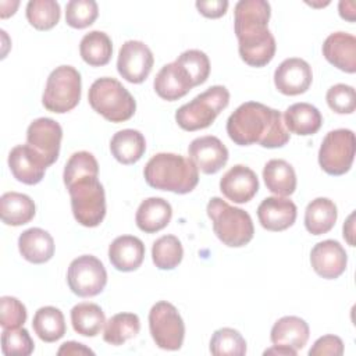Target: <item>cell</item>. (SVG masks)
Masks as SVG:
<instances>
[{
    "mask_svg": "<svg viewBox=\"0 0 356 356\" xmlns=\"http://www.w3.org/2000/svg\"><path fill=\"white\" fill-rule=\"evenodd\" d=\"M175 63L186 71L193 88L204 83L210 75V60L202 50H186L181 56H178Z\"/></svg>",
    "mask_w": 356,
    "mask_h": 356,
    "instance_id": "cell-38",
    "label": "cell"
},
{
    "mask_svg": "<svg viewBox=\"0 0 356 356\" xmlns=\"http://www.w3.org/2000/svg\"><path fill=\"white\" fill-rule=\"evenodd\" d=\"M323 56L338 70L353 74L356 71V38L346 32H334L323 43Z\"/></svg>",
    "mask_w": 356,
    "mask_h": 356,
    "instance_id": "cell-20",
    "label": "cell"
},
{
    "mask_svg": "<svg viewBox=\"0 0 356 356\" xmlns=\"http://www.w3.org/2000/svg\"><path fill=\"white\" fill-rule=\"evenodd\" d=\"M18 249L21 256L33 264H43L54 254L53 236L38 227L25 229L18 238Z\"/></svg>",
    "mask_w": 356,
    "mask_h": 356,
    "instance_id": "cell-23",
    "label": "cell"
},
{
    "mask_svg": "<svg viewBox=\"0 0 356 356\" xmlns=\"http://www.w3.org/2000/svg\"><path fill=\"white\" fill-rule=\"evenodd\" d=\"M67 282L71 292L81 298L96 296L107 284V271L97 257L83 254L70 263Z\"/></svg>",
    "mask_w": 356,
    "mask_h": 356,
    "instance_id": "cell-11",
    "label": "cell"
},
{
    "mask_svg": "<svg viewBox=\"0 0 356 356\" xmlns=\"http://www.w3.org/2000/svg\"><path fill=\"white\" fill-rule=\"evenodd\" d=\"M241 58L250 67L267 65L275 54V39L267 24H248L235 26Z\"/></svg>",
    "mask_w": 356,
    "mask_h": 356,
    "instance_id": "cell-10",
    "label": "cell"
},
{
    "mask_svg": "<svg viewBox=\"0 0 356 356\" xmlns=\"http://www.w3.org/2000/svg\"><path fill=\"white\" fill-rule=\"evenodd\" d=\"M197 11L207 18H220L227 13L228 1L227 0H200L196 1Z\"/></svg>",
    "mask_w": 356,
    "mask_h": 356,
    "instance_id": "cell-45",
    "label": "cell"
},
{
    "mask_svg": "<svg viewBox=\"0 0 356 356\" xmlns=\"http://www.w3.org/2000/svg\"><path fill=\"white\" fill-rule=\"evenodd\" d=\"M220 191L234 203H248L259 191L257 175L249 167L236 164L220 179Z\"/></svg>",
    "mask_w": 356,
    "mask_h": 356,
    "instance_id": "cell-18",
    "label": "cell"
},
{
    "mask_svg": "<svg viewBox=\"0 0 356 356\" xmlns=\"http://www.w3.org/2000/svg\"><path fill=\"white\" fill-rule=\"evenodd\" d=\"M210 353L214 356H242L246 353V341L234 328H220L211 335Z\"/></svg>",
    "mask_w": 356,
    "mask_h": 356,
    "instance_id": "cell-37",
    "label": "cell"
},
{
    "mask_svg": "<svg viewBox=\"0 0 356 356\" xmlns=\"http://www.w3.org/2000/svg\"><path fill=\"white\" fill-rule=\"evenodd\" d=\"M88 100L96 113L111 122H124L129 120L136 110L134 96L120 81L110 76L99 78L90 85Z\"/></svg>",
    "mask_w": 356,
    "mask_h": 356,
    "instance_id": "cell-4",
    "label": "cell"
},
{
    "mask_svg": "<svg viewBox=\"0 0 356 356\" xmlns=\"http://www.w3.org/2000/svg\"><path fill=\"white\" fill-rule=\"evenodd\" d=\"M310 263L316 274L325 280H335L345 273L348 254L338 241L325 239L312 249Z\"/></svg>",
    "mask_w": 356,
    "mask_h": 356,
    "instance_id": "cell-17",
    "label": "cell"
},
{
    "mask_svg": "<svg viewBox=\"0 0 356 356\" xmlns=\"http://www.w3.org/2000/svg\"><path fill=\"white\" fill-rule=\"evenodd\" d=\"M146 150L145 136L136 129H122L113 135L110 152L121 164H134L140 160Z\"/></svg>",
    "mask_w": 356,
    "mask_h": 356,
    "instance_id": "cell-27",
    "label": "cell"
},
{
    "mask_svg": "<svg viewBox=\"0 0 356 356\" xmlns=\"http://www.w3.org/2000/svg\"><path fill=\"white\" fill-rule=\"evenodd\" d=\"M342 353H343L342 339L339 337L331 335V334L320 337L309 350L310 356H324V355L341 356Z\"/></svg>",
    "mask_w": 356,
    "mask_h": 356,
    "instance_id": "cell-44",
    "label": "cell"
},
{
    "mask_svg": "<svg viewBox=\"0 0 356 356\" xmlns=\"http://www.w3.org/2000/svg\"><path fill=\"white\" fill-rule=\"evenodd\" d=\"M71 324L79 335L96 337L106 324V316L99 305L82 302L71 309Z\"/></svg>",
    "mask_w": 356,
    "mask_h": 356,
    "instance_id": "cell-31",
    "label": "cell"
},
{
    "mask_svg": "<svg viewBox=\"0 0 356 356\" xmlns=\"http://www.w3.org/2000/svg\"><path fill=\"white\" fill-rule=\"evenodd\" d=\"M35 343L25 328H8L1 332V352L6 356H29Z\"/></svg>",
    "mask_w": 356,
    "mask_h": 356,
    "instance_id": "cell-41",
    "label": "cell"
},
{
    "mask_svg": "<svg viewBox=\"0 0 356 356\" xmlns=\"http://www.w3.org/2000/svg\"><path fill=\"white\" fill-rule=\"evenodd\" d=\"M60 15V4L54 0H31L26 4V19L39 31H49L56 26Z\"/></svg>",
    "mask_w": 356,
    "mask_h": 356,
    "instance_id": "cell-36",
    "label": "cell"
},
{
    "mask_svg": "<svg viewBox=\"0 0 356 356\" xmlns=\"http://www.w3.org/2000/svg\"><path fill=\"white\" fill-rule=\"evenodd\" d=\"M75 220L83 227H97L106 216L104 188L97 177L86 175L67 186Z\"/></svg>",
    "mask_w": 356,
    "mask_h": 356,
    "instance_id": "cell-6",
    "label": "cell"
},
{
    "mask_svg": "<svg viewBox=\"0 0 356 356\" xmlns=\"http://www.w3.org/2000/svg\"><path fill=\"white\" fill-rule=\"evenodd\" d=\"M338 10H339L341 18H343L349 22H353L356 19V6L353 1H346V0L339 1Z\"/></svg>",
    "mask_w": 356,
    "mask_h": 356,
    "instance_id": "cell-47",
    "label": "cell"
},
{
    "mask_svg": "<svg viewBox=\"0 0 356 356\" xmlns=\"http://www.w3.org/2000/svg\"><path fill=\"white\" fill-rule=\"evenodd\" d=\"M97 15L99 7L95 0H71L65 6V22L75 29L92 25Z\"/></svg>",
    "mask_w": 356,
    "mask_h": 356,
    "instance_id": "cell-40",
    "label": "cell"
},
{
    "mask_svg": "<svg viewBox=\"0 0 356 356\" xmlns=\"http://www.w3.org/2000/svg\"><path fill=\"white\" fill-rule=\"evenodd\" d=\"M149 330L160 349H181L185 338V324L172 303L161 300L152 306L149 312Z\"/></svg>",
    "mask_w": 356,
    "mask_h": 356,
    "instance_id": "cell-8",
    "label": "cell"
},
{
    "mask_svg": "<svg viewBox=\"0 0 356 356\" xmlns=\"http://www.w3.org/2000/svg\"><path fill=\"white\" fill-rule=\"evenodd\" d=\"M139 331L140 321L135 313H118L106 321L103 339L113 346H120L136 337Z\"/></svg>",
    "mask_w": 356,
    "mask_h": 356,
    "instance_id": "cell-34",
    "label": "cell"
},
{
    "mask_svg": "<svg viewBox=\"0 0 356 356\" xmlns=\"http://www.w3.org/2000/svg\"><path fill=\"white\" fill-rule=\"evenodd\" d=\"M356 150L355 134L339 128L330 131L318 150V164L330 175H343L352 167Z\"/></svg>",
    "mask_w": 356,
    "mask_h": 356,
    "instance_id": "cell-9",
    "label": "cell"
},
{
    "mask_svg": "<svg viewBox=\"0 0 356 356\" xmlns=\"http://www.w3.org/2000/svg\"><path fill=\"white\" fill-rule=\"evenodd\" d=\"M189 159L204 174L218 172L228 161V149L213 135L196 138L188 147Z\"/></svg>",
    "mask_w": 356,
    "mask_h": 356,
    "instance_id": "cell-16",
    "label": "cell"
},
{
    "mask_svg": "<svg viewBox=\"0 0 356 356\" xmlns=\"http://www.w3.org/2000/svg\"><path fill=\"white\" fill-rule=\"evenodd\" d=\"M149 186L178 195L192 192L199 182V170L191 159L175 153H157L145 165Z\"/></svg>",
    "mask_w": 356,
    "mask_h": 356,
    "instance_id": "cell-2",
    "label": "cell"
},
{
    "mask_svg": "<svg viewBox=\"0 0 356 356\" xmlns=\"http://www.w3.org/2000/svg\"><path fill=\"white\" fill-rule=\"evenodd\" d=\"M270 339L273 345H282L295 350L303 349L309 339V325L303 318L296 316L281 317L274 323Z\"/></svg>",
    "mask_w": 356,
    "mask_h": 356,
    "instance_id": "cell-25",
    "label": "cell"
},
{
    "mask_svg": "<svg viewBox=\"0 0 356 356\" xmlns=\"http://www.w3.org/2000/svg\"><path fill=\"white\" fill-rule=\"evenodd\" d=\"M8 167L17 181L26 185H36L43 179L49 165L33 147L18 145L8 153Z\"/></svg>",
    "mask_w": 356,
    "mask_h": 356,
    "instance_id": "cell-15",
    "label": "cell"
},
{
    "mask_svg": "<svg viewBox=\"0 0 356 356\" xmlns=\"http://www.w3.org/2000/svg\"><path fill=\"white\" fill-rule=\"evenodd\" d=\"M153 86L156 93L167 102L184 97L193 88L186 71L175 61L161 67L154 78Z\"/></svg>",
    "mask_w": 356,
    "mask_h": 356,
    "instance_id": "cell-21",
    "label": "cell"
},
{
    "mask_svg": "<svg viewBox=\"0 0 356 356\" xmlns=\"http://www.w3.org/2000/svg\"><path fill=\"white\" fill-rule=\"evenodd\" d=\"M26 321V307L14 296L0 299V324L3 330L19 328Z\"/></svg>",
    "mask_w": 356,
    "mask_h": 356,
    "instance_id": "cell-43",
    "label": "cell"
},
{
    "mask_svg": "<svg viewBox=\"0 0 356 356\" xmlns=\"http://www.w3.org/2000/svg\"><path fill=\"white\" fill-rule=\"evenodd\" d=\"M86 175H92V177L99 175L97 160L89 152H85V150L76 152L65 163L64 172H63L64 185L68 186L74 181H76L82 177H86Z\"/></svg>",
    "mask_w": 356,
    "mask_h": 356,
    "instance_id": "cell-39",
    "label": "cell"
},
{
    "mask_svg": "<svg viewBox=\"0 0 356 356\" xmlns=\"http://www.w3.org/2000/svg\"><path fill=\"white\" fill-rule=\"evenodd\" d=\"M284 124L288 132L307 136L316 134L323 124L321 113L310 103H295L284 113Z\"/></svg>",
    "mask_w": 356,
    "mask_h": 356,
    "instance_id": "cell-26",
    "label": "cell"
},
{
    "mask_svg": "<svg viewBox=\"0 0 356 356\" xmlns=\"http://www.w3.org/2000/svg\"><path fill=\"white\" fill-rule=\"evenodd\" d=\"M81 88V74L78 70L71 65H60L47 78L42 103L51 113H67L79 103Z\"/></svg>",
    "mask_w": 356,
    "mask_h": 356,
    "instance_id": "cell-7",
    "label": "cell"
},
{
    "mask_svg": "<svg viewBox=\"0 0 356 356\" xmlns=\"http://www.w3.org/2000/svg\"><path fill=\"white\" fill-rule=\"evenodd\" d=\"M227 134L239 146L259 143L263 147L275 149L289 142L282 114L259 102L241 104L227 120Z\"/></svg>",
    "mask_w": 356,
    "mask_h": 356,
    "instance_id": "cell-1",
    "label": "cell"
},
{
    "mask_svg": "<svg viewBox=\"0 0 356 356\" xmlns=\"http://www.w3.org/2000/svg\"><path fill=\"white\" fill-rule=\"evenodd\" d=\"M63 129L60 124L51 118L40 117L32 121L26 129V145L33 147L47 163H56L60 154Z\"/></svg>",
    "mask_w": 356,
    "mask_h": 356,
    "instance_id": "cell-13",
    "label": "cell"
},
{
    "mask_svg": "<svg viewBox=\"0 0 356 356\" xmlns=\"http://www.w3.org/2000/svg\"><path fill=\"white\" fill-rule=\"evenodd\" d=\"M313 79L312 67L298 57L284 60L274 71V85L282 95L296 96L305 93Z\"/></svg>",
    "mask_w": 356,
    "mask_h": 356,
    "instance_id": "cell-14",
    "label": "cell"
},
{
    "mask_svg": "<svg viewBox=\"0 0 356 356\" xmlns=\"http://www.w3.org/2000/svg\"><path fill=\"white\" fill-rule=\"evenodd\" d=\"M184 257L181 241L175 235H163L152 246V259L157 268L172 270Z\"/></svg>",
    "mask_w": 356,
    "mask_h": 356,
    "instance_id": "cell-35",
    "label": "cell"
},
{
    "mask_svg": "<svg viewBox=\"0 0 356 356\" xmlns=\"http://www.w3.org/2000/svg\"><path fill=\"white\" fill-rule=\"evenodd\" d=\"M263 179L267 189L277 196H289L296 189L295 170L282 159H273L266 163Z\"/></svg>",
    "mask_w": 356,
    "mask_h": 356,
    "instance_id": "cell-29",
    "label": "cell"
},
{
    "mask_svg": "<svg viewBox=\"0 0 356 356\" xmlns=\"http://www.w3.org/2000/svg\"><path fill=\"white\" fill-rule=\"evenodd\" d=\"M154 57L147 44L140 40H127L118 51V74L131 83H142L153 68Z\"/></svg>",
    "mask_w": 356,
    "mask_h": 356,
    "instance_id": "cell-12",
    "label": "cell"
},
{
    "mask_svg": "<svg viewBox=\"0 0 356 356\" xmlns=\"http://www.w3.org/2000/svg\"><path fill=\"white\" fill-rule=\"evenodd\" d=\"M172 217L171 204L163 197H147L145 199L135 216L136 225L146 234H154L168 225Z\"/></svg>",
    "mask_w": 356,
    "mask_h": 356,
    "instance_id": "cell-24",
    "label": "cell"
},
{
    "mask_svg": "<svg viewBox=\"0 0 356 356\" xmlns=\"http://www.w3.org/2000/svg\"><path fill=\"white\" fill-rule=\"evenodd\" d=\"M325 100L328 107L338 114H352L356 108V92L353 86L337 83L327 90Z\"/></svg>",
    "mask_w": 356,
    "mask_h": 356,
    "instance_id": "cell-42",
    "label": "cell"
},
{
    "mask_svg": "<svg viewBox=\"0 0 356 356\" xmlns=\"http://www.w3.org/2000/svg\"><path fill=\"white\" fill-rule=\"evenodd\" d=\"M337 206L328 197H316L305 210V227L313 235L327 234L335 225Z\"/></svg>",
    "mask_w": 356,
    "mask_h": 356,
    "instance_id": "cell-30",
    "label": "cell"
},
{
    "mask_svg": "<svg viewBox=\"0 0 356 356\" xmlns=\"http://www.w3.org/2000/svg\"><path fill=\"white\" fill-rule=\"evenodd\" d=\"M36 213L33 200L19 192H6L0 197L1 221L7 225L19 227L28 224Z\"/></svg>",
    "mask_w": 356,
    "mask_h": 356,
    "instance_id": "cell-28",
    "label": "cell"
},
{
    "mask_svg": "<svg viewBox=\"0 0 356 356\" xmlns=\"http://www.w3.org/2000/svg\"><path fill=\"white\" fill-rule=\"evenodd\" d=\"M298 350L288 348V346H282V345H273L271 348L264 350V355H278V356H296Z\"/></svg>",
    "mask_w": 356,
    "mask_h": 356,
    "instance_id": "cell-49",
    "label": "cell"
},
{
    "mask_svg": "<svg viewBox=\"0 0 356 356\" xmlns=\"http://www.w3.org/2000/svg\"><path fill=\"white\" fill-rule=\"evenodd\" d=\"M79 54L92 67L106 65L113 54L111 39L102 31H90L79 43Z\"/></svg>",
    "mask_w": 356,
    "mask_h": 356,
    "instance_id": "cell-33",
    "label": "cell"
},
{
    "mask_svg": "<svg viewBox=\"0 0 356 356\" xmlns=\"http://www.w3.org/2000/svg\"><path fill=\"white\" fill-rule=\"evenodd\" d=\"M32 328L43 342H56L65 334V320L60 309L54 306H44L36 310Z\"/></svg>",
    "mask_w": 356,
    "mask_h": 356,
    "instance_id": "cell-32",
    "label": "cell"
},
{
    "mask_svg": "<svg viewBox=\"0 0 356 356\" xmlns=\"http://www.w3.org/2000/svg\"><path fill=\"white\" fill-rule=\"evenodd\" d=\"M207 216L213 222L216 236L229 248H242L254 235L249 213L228 204L221 197H211L207 203Z\"/></svg>",
    "mask_w": 356,
    "mask_h": 356,
    "instance_id": "cell-3",
    "label": "cell"
},
{
    "mask_svg": "<svg viewBox=\"0 0 356 356\" xmlns=\"http://www.w3.org/2000/svg\"><path fill=\"white\" fill-rule=\"evenodd\" d=\"M353 218H355V213H350L349 217L346 218L345 224H343V238L346 239V242L350 246H355V222H353Z\"/></svg>",
    "mask_w": 356,
    "mask_h": 356,
    "instance_id": "cell-48",
    "label": "cell"
},
{
    "mask_svg": "<svg viewBox=\"0 0 356 356\" xmlns=\"http://www.w3.org/2000/svg\"><path fill=\"white\" fill-rule=\"evenodd\" d=\"M296 214V204L292 200L280 196L266 197L257 207L259 222L268 231H284L292 227Z\"/></svg>",
    "mask_w": 356,
    "mask_h": 356,
    "instance_id": "cell-19",
    "label": "cell"
},
{
    "mask_svg": "<svg viewBox=\"0 0 356 356\" xmlns=\"http://www.w3.org/2000/svg\"><path fill=\"white\" fill-rule=\"evenodd\" d=\"M95 352L92 349H89L88 346H85L83 343L79 342H74V341H68L64 342L60 349L57 350V355L63 356H81V355H93Z\"/></svg>",
    "mask_w": 356,
    "mask_h": 356,
    "instance_id": "cell-46",
    "label": "cell"
},
{
    "mask_svg": "<svg viewBox=\"0 0 356 356\" xmlns=\"http://www.w3.org/2000/svg\"><path fill=\"white\" fill-rule=\"evenodd\" d=\"M229 92L225 86L214 85L181 106L175 113L177 124L185 131H197L210 127L216 117L228 106Z\"/></svg>",
    "mask_w": 356,
    "mask_h": 356,
    "instance_id": "cell-5",
    "label": "cell"
},
{
    "mask_svg": "<svg viewBox=\"0 0 356 356\" xmlns=\"http://www.w3.org/2000/svg\"><path fill=\"white\" fill-rule=\"evenodd\" d=\"M108 259L118 271H135L145 259V245L134 235L117 236L108 246Z\"/></svg>",
    "mask_w": 356,
    "mask_h": 356,
    "instance_id": "cell-22",
    "label": "cell"
}]
</instances>
